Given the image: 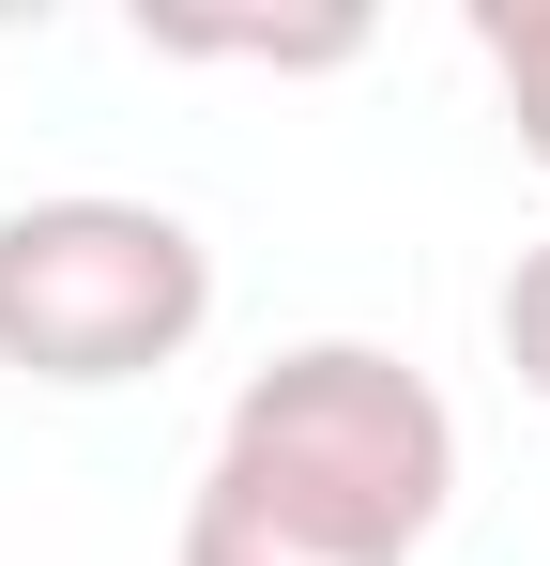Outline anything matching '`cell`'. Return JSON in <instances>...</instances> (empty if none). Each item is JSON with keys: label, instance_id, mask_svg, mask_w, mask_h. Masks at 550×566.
<instances>
[{"label": "cell", "instance_id": "277c9868", "mask_svg": "<svg viewBox=\"0 0 550 566\" xmlns=\"http://www.w3.org/2000/svg\"><path fill=\"white\" fill-rule=\"evenodd\" d=\"M474 62H489V93L520 123V154L550 169V0H489V15H474Z\"/></svg>", "mask_w": 550, "mask_h": 566}, {"label": "cell", "instance_id": "8992f818", "mask_svg": "<svg viewBox=\"0 0 550 566\" xmlns=\"http://www.w3.org/2000/svg\"><path fill=\"white\" fill-rule=\"evenodd\" d=\"M489 337H505V368H520V398H550V230L505 261V306H489Z\"/></svg>", "mask_w": 550, "mask_h": 566}, {"label": "cell", "instance_id": "6da1fadb", "mask_svg": "<svg viewBox=\"0 0 550 566\" xmlns=\"http://www.w3.org/2000/svg\"><path fill=\"white\" fill-rule=\"evenodd\" d=\"M199 490H230L245 521H275L337 566H413L458 505V413L382 337H306V353L230 382V429H214Z\"/></svg>", "mask_w": 550, "mask_h": 566}, {"label": "cell", "instance_id": "5b68a950", "mask_svg": "<svg viewBox=\"0 0 550 566\" xmlns=\"http://www.w3.org/2000/svg\"><path fill=\"white\" fill-rule=\"evenodd\" d=\"M183 566H337V552H306V536L245 521L230 490H199V505H183Z\"/></svg>", "mask_w": 550, "mask_h": 566}, {"label": "cell", "instance_id": "7a4b0ae2", "mask_svg": "<svg viewBox=\"0 0 550 566\" xmlns=\"http://www.w3.org/2000/svg\"><path fill=\"white\" fill-rule=\"evenodd\" d=\"M199 322H214V245L169 199L62 185L0 214V368L15 382H62V398L154 382L199 353Z\"/></svg>", "mask_w": 550, "mask_h": 566}, {"label": "cell", "instance_id": "3957f363", "mask_svg": "<svg viewBox=\"0 0 550 566\" xmlns=\"http://www.w3.org/2000/svg\"><path fill=\"white\" fill-rule=\"evenodd\" d=\"M138 46H154V62H261V77H337V62H367V15H169V0H138Z\"/></svg>", "mask_w": 550, "mask_h": 566}]
</instances>
